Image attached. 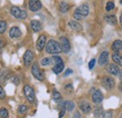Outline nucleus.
Returning a JSON list of instances; mask_svg holds the SVG:
<instances>
[{"instance_id":"37998d69","label":"nucleus","mask_w":122,"mask_h":118,"mask_svg":"<svg viewBox=\"0 0 122 118\" xmlns=\"http://www.w3.org/2000/svg\"><path fill=\"white\" fill-rule=\"evenodd\" d=\"M119 118H122V113H121V115H120V117H119Z\"/></svg>"},{"instance_id":"393cba45","label":"nucleus","mask_w":122,"mask_h":118,"mask_svg":"<svg viewBox=\"0 0 122 118\" xmlns=\"http://www.w3.org/2000/svg\"><path fill=\"white\" fill-rule=\"evenodd\" d=\"M10 77V73L8 71H0V81L5 82Z\"/></svg>"},{"instance_id":"c85d7f7f","label":"nucleus","mask_w":122,"mask_h":118,"mask_svg":"<svg viewBox=\"0 0 122 118\" xmlns=\"http://www.w3.org/2000/svg\"><path fill=\"white\" fill-rule=\"evenodd\" d=\"M52 61H53V59H51V58H43V59H41V63L42 66H47V65H49Z\"/></svg>"},{"instance_id":"5701e85b","label":"nucleus","mask_w":122,"mask_h":118,"mask_svg":"<svg viewBox=\"0 0 122 118\" xmlns=\"http://www.w3.org/2000/svg\"><path fill=\"white\" fill-rule=\"evenodd\" d=\"M69 10H70V6H69L68 3H66V2H61L60 4H59V11H60L61 12L66 13Z\"/></svg>"},{"instance_id":"a211bd4d","label":"nucleus","mask_w":122,"mask_h":118,"mask_svg":"<svg viewBox=\"0 0 122 118\" xmlns=\"http://www.w3.org/2000/svg\"><path fill=\"white\" fill-rule=\"evenodd\" d=\"M69 27L71 29V30H75V31H81L82 30V26L80 23H78V21L76 20H71L69 22Z\"/></svg>"},{"instance_id":"2eb2a0df","label":"nucleus","mask_w":122,"mask_h":118,"mask_svg":"<svg viewBox=\"0 0 122 118\" xmlns=\"http://www.w3.org/2000/svg\"><path fill=\"white\" fill-rule=\"evenodd\" d=\"M46 45V36L45 35H41L37 41V44H36V47L39 51H41L43 50V48L45 47Z\"/></svg>"},{"instance_id":"39448f33","label":"nucleus","mask_w":122,"mask_h":118,"mask_svg":"<svg viewBox=\"0 0 122 118\" xmlns=\"http://www.w3.org/2000/svg\"><path fill=\"white\" fill-rule=\"evenodd\" d=\"M31 73L34 76V77L40 81H42L44 78H45V76H44V73L39 68V65L38 63H33L32 65V68H31Z\"/></svg>"},{"instance_id":"1a4fd4ad","label":"nucleus","mask_w":122,"mask_h":118,"mask_svg":"<svg viewBox=\"0 0 122 118\" xmlns=\"http://www.w3.org/2000/svg\"><path fill=\"white\" fill-rule=\"evenodd\" d=\"M28 8L31 12H36L41 9V3L40 0H29L28 2Z\"/></svg>"},{"instance_id":"bb28decb","label":"nucleus","mask_w":122,"mask_h":118,"mask_svg":"<svg viewBox=\"0 0 122 118\" xmlns=\"http://www.w3.org/2000/svg\"><path fill=\"white\" fill-rule=\"evenodd\" d=\"M9 117V112L7 109L2 108L0 109V118H8Z\"/></svg>"},{"instance_id":"dca6fc26","label":"nucleus","mask_w":122,"mask_h":118,"mask_svg":"<svg viewBox=\"0 0 122 118\" xmlns=\"http://www.w3.org/2000/svg\"><path fill=\"white\" fill-rule=\"evenodd\" d=\"M9 35L10 38L12 39H15V38H19L21 35H22V32L20 29L18 27H12L10 30V32H9Z\"/></svg>"},{"instance_id":"f03ea898","label":"nucleus","mask_w":122,"mask_h":118,"mask_svg":"<svg viewBox=\"0 0 122 118\" xmlns=\"http://www.w3.org/2000/svg\"><path fill=\"white\" fill-rule=\"evenodd\" d=\"M46 52L48 54L51 55H58L59 53L62 52L61 49V45L58 42L55 41V40H50L45 45Z\"/></svg>"},{"instance_id":"c9c22d12","label":"nucleus","mask_w":122,"mask_h":118,"mask_svg":"<svg viewBox=\"0 0 122 118\" xmlns=\"http://www.w3.org/2000/svg\"><path fill=\"white\" fill-rule=\"evenodd\" d=\"M72 73H73V71H72L71 69H67V70H66V72L64 73V77H68L69 75L72 74Z\"/></svg>"},{"instance_id":"b1692460","label":"nucleus","mask_w":122,"mask_h":118,"mask_svg":"<svg viewBox=\"0 0 122 118\" xmlns=\"http://www.w3.org/2000/svg\"><path fill=\"white\" fill-rule=\"evenodd\" d=\"M52 98H53L54 101H56V102H59V101H61V99H62V95H61L60 93H58L57 91H54V92H53Z\"/></svg>"},{"instance_id":"7ed1b4c3","label":"nucleus","mask_w":122,"mask_h":118,"mask_svg":"<svg viewBox=\"0 0 122 118\" xmlns=\"http://www.w3.org/2000/svg\"><path fill=\"white\" fill-rule=\"evenodd\" d=\"M52 59L55 61V66L53 67V71H54V73L56 75L60 74L61 72L63 71V69H64V62H63V59L61 57L59 56H54Z\"/></svg>"},{"instance_id":"ddd939ff","label":"nucleus","mask_w":122,"mask_h":118,"mask_svg":"<svg viewBox=\"0 0 122 118\" xmlns=\"http://www.w3.org/2000/svg\"><path fill=\"white\" fill-rule=\"evenodd\" d=\"M79 108L82 111V112H84V113H89L92 110L91 105L88 103L87 101H85V100L81 101L79 103Z\"/></svg>"},{"instance_id":"c756f323","label":"nucleus","mask_w":122,"mask_h":118,"mask_svg":"<svg viewBox=\"0 0 122 118\" xmlns=\"http://www.w3.org/2000/svg\"><path fill=\"white\" fill-rule=\"evenodd\" d=\"M113 117V112L112 111H106L102 112V118H112Z\"/></svg>"},{"instance_id":"6ab92c4d","label":"nucleus","mask_w":122,"mask_h":118,"mask_svg":"<svg viewBox=\"0 0 122 118\" xmlns=\"http://www.w3.org/2000/svg\"><path fill=\"white\" fill-rule=\"evenodd\" d=\"M30 26H31V29L33 30V31H35V32H39L40 30H41V24L38 20H32L30 22Z\"/></svg>"},{"instance_id":"e433bc0d","label":"nucleus","mask_w":122,"mask_h":118,"mask_svg":"<svg viewBox=\"0 0 122 118\" xmlns=\"http://www.w3.org/2000/svg\"><path fill=\"white\" fill-rule=\"evenodd\" d=\"M65 112H66V109L63 107V109L60 111V113H59V118H62L64 116V114H65Z\"/></svg>"},{"instance_id":"ea45409f","label":"nucleus","mask_w":122,"mask_h":118,"mask_svg":"<svg viewBox=\"0 0 122 118\" xmlns=\"http://www.w3.org/2000/svg\"><path fill=\"white\" fill-rule=\"evenodd\" d=\"M118 77H119V79L122 81V69L119 71V73H118Z\"/></svg>"},{"instance_id":"f3484780","label":"nucleus","mask_w":122,"mask_h":118,"mask_svg":"<svg viewBox=\"0 0 122 118\" xmlns=\"http://www.w3.org/2000/svg\"><path fill=\"white\" fill-rule=\"evenodd\" d=\"M104 20L106 23H108L111 26H116L117 24V19L116 15L114 14H106L104 16Z\"/></svg>"},{"instance_id":"4c0bfd02","label":"nucleus","mask_w":122,"mask_h":118,"mask_svg":"<svg viewBox=\"0 0 122 118\" xmlns=\"http://www.w3.org/2000/svg\"><path fill=\"white\" fill-rule=\"evenodd\" d=\"M73 118H81V115H80V113L76 112L75 113H74V115H73Z\"/></svg>"},{"instance_id":"79ce46f5","label":"nucleus","mask_w":122,"mask_h":118,"mask_svg":"<svg viewBox=\"0 0 122 118\" xmlns=\"http://www.w3.org/2000/svg\"><path fill=\"white\" fill-rule=\"evenodd\" d=\"M120 4L122 5V0H120Z\"/></svg>"},{"instance_id":"423d86ee","label":"nucleus","mask_w":122,"mask_h":118,"mask_svg":"<svg viewBox=\"0 0 122 118\" xmlns=\"http://www.w3.org/2000/svg\"><path fill=\"white\" fill-rule=\"evenodd\" d=\"M10 13L13 17L17 19H25L27 16V12L18 7H12L10 9Z\"/></svg>"},{"instance_id":"aec40b11","label":"nucleus","mask_w":122,"mask_h":118,"mask_svg":"<svg viewBox=\"0 0 122 118\" xmlns=\"http://www.w3.org/2000/svg\"><path fill=\"white\" fill-rule=\"evenodd\" d=\"M112 59L114 60V62L118 65V66H122V55H120L118 52H115L112 55Z\"/></svg>"},{"instance_id":"4be33fe9","label":"nucleus","mask_w":122,"mask_h":118,"mask_svg":"<svg viewBox=\"0 0 122 118\" xmlns=\"http://www.w3.org/2000/svg\"><path fill=\"white\" fill-rule=\"evenodd\" d=\"M63 107H64L67 111L72 112L73 109H74V107H75V105H74V103H73L72 101H65V102L63 103Z\"/></svg>"},{"instance_id":"473e14b6","label":"nucleus","mask_w":122,"mask_h":118,"mask_svg":"<svg viewBox=\"0 0 122 118\" xmlns=\"http://www.w3.org/2000/svg\"><path fill=\"white\" fill-rule=\"evenodd\" d=\"M102 113V111L101 108H98V109H96V110L94 111V115H95L96 117H99Z\"/></svg>"},{"instance_id":"4468645a","label":"nucleus","mask_w":122,"mask_h":118,"mask_svg":"<svg viewBox=\"0 0 122 118\" xmlns=\"http://www.w3.org/2000/svg\"><path fill=\"white\" fill-rule=\"evenodd\" d=\"M108 60H109V52L108 51H103L100 55L98 62H99V64L101 66H103V65H105V64L108 63Z\"/></svg>"},{"instance_id":"412c9836","label":"nucleus","mask_w":122,"mask_h":118,"mask_svg":"<svg viewBox=\"0 0 122 118\" xmlns=\"http://www.w3.org/2000/svg\"><path fill=\"white\" fill-rule=\"evenodd\" d=\"M112 49L115 52H119L122 50V41L120 40H116L112 44Z\"/></svg>"},{"instance_id":"6e6552de","label":"nucleus","mask_w":122,"mask_h":118,"mask_svg":"<svg viewBox=\"0 0 122 118\" xmlns=\"http://www.w3.org/2000/svg\"><path fill=\"white\" fill-rule=\"evenodd\" d=\"M33 59H34V54L31 50H26L25 53L24 54V64L28 67L30 66L31 63L33 62Z\"/></svg>"},{"instance_id":"f257e3e1","label":"nucleus","mask_w":122,"mask_h":118,"mask_svg":"<svg viewBox=\"0 0 122 118\" xmlns=\"http://www.w3.org/2000/svg\"><path fill=\"white\" fill-rule=\"evenodd\" d=\"M89 13V7L87 4L84 3L80 5L73 12V17L76 21H81L84 20Z\"/></svg>"},{"instance_id":"9b49d317","label":"nucleus","mask_w":122,"mask_h":118,"mask_svg":"<svg viewBox=\"0 0 122 118\" xmlns=\"http://www.w3.org/2000/svg\"><path fill=\"white\" fill-rule=\"evenodd\" d=\"M92 101H93V103L95 104H100L102 102V100H103V94H102V93L100 91V90H96L93 94H92Z\"/></svg>"},{"instance_id":"cd10ccee","label":"nucleus","mask_w":122,"mask_h":118,"mask_svg":"<svg viewBox=\"0 0 122 118\" xmlns=\"http://www.w3.org/2000/svg\"><path fill=\"white\" fill-rule=\"evenodd\" d=\"M114 9H115V3L112 2V1L107 2L106 7H105V10H106L107 12H111V11H113Z\"/></svg>"},{"instance_id":"72a5a7b5","label":"nucleus","mask_w":122,"mask_h":118,"mask_svg":"<svg viewBox=\"0 0 122 118\" xmlns=\"http://www.w3.org/2000/svg\"><path fill=\"white\" fill-rule=\"evenodd\" d=\"M95 63H96V59H92L90 61H89V63H88V68L92 70L93 68H94V66H95Z\"/></svg>"},{"instance_id":"a878e982","label":"nucleus","mask_w":122,"mask_h":118,"mask_svg":"<svg viewBox=\"0 0 122 118\" xmlns=\"http://www.w3.org/2000/svg\"><path fill=\"white\" fill-rule=\"evenodd\" d=\"M7 27H8L7 23H6L5 21L1 20V21H0V34L5 33V31L7 30Z\"/></svg>"},{"instance_id":"a19ab883","label":"nucleus","mask_w":122,"mask_h":118,"mask_svg":"<svg viewBox=\"0 0 122 118\" xmlns=\"http://www.w3.org/2000/svg\"><path fill=\"white\" fill-rule=\"evenodd\" d=\"M119 23H120V25H121V27H122V13H121V15H120V17H119Z\"/></svg>"},{"instance_id":"f8f14e48","label":"nucleus","mask_w":122,"mask_h":118,"mask_svg":"<svg viewBox=\"0 0 122 118\" xmlns=\"http://www.w3.org/2000/svg\"><path fill=\"white\" fill-rule=\"evenodd\" d=\"M106 71L112 76H118V73L120 70L118 68V65H117L116 63H110L107 65Z\"/></svg>"},{"instance_id":"f704fd0d","label":"nucleus","mask_w":122,"mask_h":118,"mask_svg":"<svg viewBox=\"0 0 122 118\" xmlns=\"http://www.w3.org/2000/svg\"><path fill=\"white\" fill-rule=\"evenodd\" d=\"M5 96H6L5 91L3 90V88H2V87H1V85H0V99H4V98H5Z\"/></svg>"},{"instance_id":"58836bf2","label":"nucleus","mask_w":122,"mask_h":118,"mask_svg":"<svg viewBox=\"0 0 122 118\" xmlns=\"http://www.w3.org/2000/svg\"><path fill=\"white\" fill-rule=\"evenodd\" d=\"M2 49H3V42H2V40L0 39V54H1V52H2Z\"/></svg>"},{"instance_id":"0eeeda50","label":"nucleus","mask_w":122,"mask_h":118,"mask_svg":"<svg viewBox=\"0 0 122 118\" xmlns=\"http://www.w3.org/2000/svg\"><path fill=\"white\" fill-rule=\"evenodd\" d=\"M102 85L106 90H112L115 87V79L111 77H105L102 80Z\"/></svg>"},{"instance_id":"7c9ffc66","label":"nucleus","mask_w":122,"mask_h":118,"mask_svg":"<svg viewBox=\"0 0 122 118\" xmlns=\"http://www.w3.org/2000/svg\"><path fill=\"white\" fill-rule=\"evenodd\" d=\"M10 80H11V82L14 83L15 85L20 84V78L18 77V76H13V77H10Z\"/></svg>"},{"instance_id":"9d476101","label":"nucleus","mask_w":122,"mask_h":118,"mask_svg":"<svg viewBox=\"0 0 122 118\" xmlns=\"http://www.w3.org/2000/svg\"><path fill=\"white\" fill-rule=\"evenodd\" d=\"M60 45H61V49L64 53H69L70 50H71V44H70V41L68 40V38L66 37H61L60 38Z\"/></svg>"},{"instance_id":"2f4dec72","label":"nucleus","mask_w":122,"mask_h":118,"mask_svg":"<svg viewBox=\"0 0 122 118\" xmlns=\"http://www.w3.org/2000/svg\"><path fill=\"white\" fill-rule=\"evenodd\" d=\"M26 110H27V107H26L25 105H21V106H19V108H18V112H19L20 113L25 112Z\"/></svg>"},{"instance_id":"20e7f679","label":"nucleus","mask_w":122,"mask_h":118,"mask_svg":"<svg viewBox=\"0 0 122 118\" xmlns=\"http://www.w3.org/2000/svg\"><path fill=\"white\" fill-rule=\"evenodd\" d=\"M23 90H24V94H25L26 100L31 104L34 103L35 102V92H34L33 88L29 85H25Z\"/></svg>"}]
</instances>
